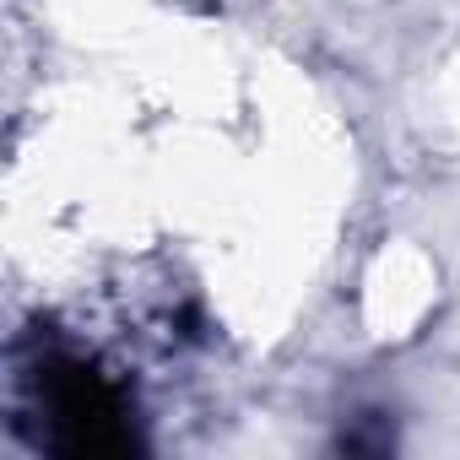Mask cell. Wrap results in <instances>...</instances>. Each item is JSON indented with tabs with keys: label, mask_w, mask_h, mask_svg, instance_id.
<instances>
[{
	"label": "cell",
	"mask_w": 460,
	"mask_h": 460,
	"mask_svg": "<svg viewBox=\"0 0 460 460\" xmlns=\"http://www.w3.org/2000/svg\"><path fill=\"white\" fill-rule=\"evenodd\" d=\"M39 395H44L60 455H130L136 449L125 395L93 363L55 358L49 368H39Z\"/></svg>",
	"instance_id": "6da1fadb"
}]
</instances>
